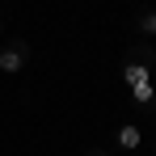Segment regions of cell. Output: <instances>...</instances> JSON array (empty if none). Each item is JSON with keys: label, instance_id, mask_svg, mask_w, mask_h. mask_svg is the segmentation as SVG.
<instances>
[{"label": "cell", "instance_id": "obj_1", "mask_svg": "<svg viewBox=\"0 0 156 156\" xmlns=\"http://www.w3.org/2000/svg\"><path fill=\"white\" fill-rule=\"evenodd\" d=\"M26 47H4L0 51V72H21V63H26Z\"/></svg>", "mask_w": 156, "mask_h": 156}, {"label": "cell", "instance_id": "obj_2", "mask_svg": "<svg viewBox=\"0 0 156 156\" xmlns=\"http://www.w3.org/2000/svg\"><path fill=\"white\" fill-rule=\"evenodd\" d=\"M122 80H127V89H131V84H144V80H152V76H148L144 63H127L122 68Z\"/></svg>", "mask_w": 156, "mask_h": 156}, {"label": "cell", "instance_id": "obj_3", "mask_svg": "<svg viewBox=\"0 0 156 156\" xmlns=\"http://www.w3.org/2000/svg\"><path fill=\"white\" fill-rule=\"evenodd\" d=\"M131 97H135L139 105H148V101L156 97V84H152V80H144V84H131Z\"/></svg>", "mask_w": 156, "mask_h": 156}, {"label": "cell", "instance_id": "obj_4", "mask_svg": "<svg viewBox=\"0 0 156 156\" xmlns=\"http://www.w3.org/2000/svg\"><path fill=\"white\" fill-rule=\"evenodd\" d=\"M139 139H144L139 127H122V131H118V148H139Z\"/></svg>", "mask_w": 156, "mask_h": 156}, {"label": "cell", "instance_id": "obj_5", "mask_svg": "<svg viewBox=\"0 0 156 156\" xmlns=\"http://www.w3.org/2000/svg\"><path fill=\"white\" fill-rule=\"evenodd\" d=\"M139 30H144V34H156V13H144V17H139Z\"/></svg>", "mask_w": 156, "mask_h": 156}]
</instances>
